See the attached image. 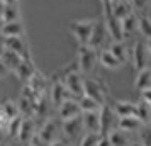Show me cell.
Segmentation results:
<instances>
[{
	"label": "cell",
	"mask_w": 151,
	"mask_h": 146,
	"mask_svg": "<svg viewBox=\"0 0 151 146\" xmlns=\"http://www.w3.org/2000/svg\"><path fill=\"white\" fill-rule=\"evenodd\" d=\"M99 63V51L90 48L88 44H78L76 53V68L80 73H92Z\"/></svg>",
	"instance_id": "1"
},
{
	"label": "cell",
	"mask_w": 151,
	"mask_h": 146,
	"mask_svg": "<svg viewBox=\"0 0 151 146\" xmlns=\"http://www.w3.org/2000/svg\"><path fill=\"white\" fill-rule=\"evenodd\" d=\"M95 19H76V21H71L68 26V31L73 34L78 44H88L90 36L93 32V27H95Z\"/></svg>",
	"instance_id": "2"
},
{
	"label": "cell",
	"mask_w": 151,
	"mask_h": 146,
	"mask_svg": "<svg viewBox=\"0 0 151 146\" xmlns=\"http://www.w3.org/2000/svg\"><path fill=\"white\" fill-rule=\"evenodd\" d=\"M83 95L93 99L99 105L107 104L105 85H104V82L99 80V78H85V82H83Z\"/></svg>",
	"instance_id": "3"
},
{
	"label": "cell",
	"mask_w": 151,
	"mask_h": 146,
	"mask_svg": "<svg viewBox=\"0 0 151 146\" xmlns=\"http://www.w3.org/2000/svg\"><path fill=\"white\" fill-rule=\"evenodd\" d=\"M83 82L85 78L82 77V73L78 70H73V71H66L65 77H63V83L68 88L70 95L75 99H80L83 95Z\"/></svg>",
	"instance_id": "4"
},
{
	"label": "cell",
	"mask_w": 151,
	"mask_h": 146,
	"mask_svg": "<svg viewBox=\"0 0 151 146\" xmlns=\"http://www.w3.org/2000/svg\"><path fill=\"white\" fill-rule=\"evenodd\" d=\"M150 51L146 48V41H136L132 44V49H131V61H132V66L134 70H143L148 66V60H150Z\"/></svg>",
	"instance_id": "5"
},
{
	"label": "cell",
	"mask_w": 151,
	"mask_h": 146,
	"mask_svg": "<svg viewBox=\"0 0 151 146\" xmlns=\"http://www.w3.org/2000/svg\"><path fill=\"white\" fill-rule=\"evenodd\" d=\"M110 41H112V39H110V36H109V32H107L105 26H104V22H95V27H93L92 36H90L88 46L97 49V51H100V49L107 48Z\"/></svg>",
	"instance_id": "6"
},
{
	"label": "cell",
	"mask_w": 151,
	"mask_h": 146,
	"mask_svg": "<svg viewBox=\"0 0 151 146\" xmlns=\"http://www.w3.org/2000/svg\"><path fill=\"white\" fill-rule=\"evenodd\" d=\"M99 114H100V134L107 136L114 129V126H117V116L114 114V109L109 104H104Z\"/></svg>",
	"instance_id": "7"
},
{
	"label": "cell",
	"mask_w": 151,
	"mask_h": 146,
	"mask_svg": "<svg viewBox=\"0 0 151 146\" xmlns=\"http://www.w3.org/2000/svg\"><path fill=\"white\" fill-rule=\"evenodd\" d=\"M58 116H60L61 121H66V119H73V117L82 116V109H80L78 99L70 97V99H66L63 104L58 105Z\"/></svg>",
	"instance_id": "8"
},
{
	"label": "cell",
	"mask_w": 151,
	"mask_h": 146,
	"mask_svg": "<svg viewBox=\"0 0 151 146\" xmlns=\"http://www.w3.org/2000/svg\"><path fill=\"white\" fill-rule=\"evenodd\" d=\"M61 132L70 139H80L83 136V121L82 116L73 119H66V121H61Z\"/></svg>",
	"instance_id": "9"
},
{
	"label": "cell",
	"mask_w": 151,
	"mask_h": 146,
	"mask_svg": "<svg viewBox=\"0 0 151 146\" xmlns=\"http://www.w3.org/2000/svg\"><path fill=\"white\" fill-rule=\"evenodd\" d=\"M58 134H60V126L55 119H48L44 124L41 126V129L37 131V136L46 143V145H51L58 141Z\"/></svg>",
	"instance_id": "10"
},
{
	"label": "cell",
	"mask_w": 151,
	"mask_h": 146,
	"mask_svg": "<svg viewBox=\"0 0 151 146\" xmlns=\"http://www.w3.org/2000/svg\"><path fill=\"white\" fill-rule=\"evenodd\" d=\"M5 49L14 51L21 58H31V51H29V44L24 36H17V37H5Z\"/></svg>",
	"instance_id": "11"
},
{
	"label": "cell",
	"mask_w": 151,
	"mask_h": 146,
	"mask_svg": "<svg viewBox=\"0 0 151 146\" xmlns=\"http://www.w3.org/2000/svg\"><path fill=\"white\" fill-rule=\"evenodd\" d=\"M37 131H36V124L32 117H22L21 127H19V132H17V138L21 143H31L32 138H34Z\"/></svg>",
	"instance_id": "12"
},
{
	"label": "cell",
	"mask_w": 151,
	"mask_h": 146,
	"mask_svg": "<svg viewBox=\"0 0 151 146\" xmlns=\"http://www.w3.org/2000/svg\"><path fill=\"white\" fill-rule=\"evenodd\" d=\"M107 48L110 49V53L116 56L122 65L131 60V49H129V46L124 42V39H121V41H110Z\"/></svg>",
	"instance_id": "13"
},
{
	"label": "cell",
	"mask_w": 151,
	"mask_h": 146,
	"mask_svg": "<svg viewBox=\"0 0 151 146\" xmlns=\"http://www.w3.org/2000/svg\"><path fill=\"white\" fill-rule=\"evenodd\" d=\"M99 111H100V109H99ZM99 111L82 112L83 129L87 132H99V134H100V114H99Z\"/></svg>",
	"instance_id": "14"
},
{
	"label": "cell",
	"mask_w": 151,
	"mask_h": 146,
	"mask_svg": "<svg viewBox=\"0 0 151 146\" xmlns=\"http://www.w3.org/2000/svg\"><path fill=\"white\" fill-rule=\"evenodd\" d=\"M71 95H70L68 88L65 87V83H63V80H56V82H53V85H51V102L58 107L60 104H63L66 99H70Z\"/></svg>",
	"instance_id": "15"
},
{
	"label": "cell",
	"mask_w": 151,
	"mask_h": 146,
	"mask_svg": "<svg viewBox=\"0 0 151 146\" xmlns=\"http://www.w3.org/2000/svg\"><path fill=\"white\" fill-rule=\"evenodd\" d=\"M36 71H37V70H36V66H34V63H32V60H31V58H24V60L21 61V65L15 68L14 73L17 75V78H19L21 82L27 83L29 78L32 77Z\"/></svg>",
	"instance_id": "16"
},
{
	"label": "cell",
	"mask_w": 151,
	"mask_h": 146,
	"mask_svg": "<svg viewBox=\"0 0 151 146\" xmlns=\"http://www.w3.org/2000/svg\"><path fill=\"white\" fill-rule=\"evenodd\" d=\"M0 34L4 37H17V36L26 34V26L22 21H14V22H4V26L0 29Z\"/></svg>",
	"instance_id": "17"
},
{
	"label": "cell",
	"mask_w": 151,
	"mask_h": 146,
	"mask_svg": "<svg viewBox=\"0 0 151 146\" xmlns=\"http://www.w3.org/2000/svg\"><path fill=\"white\" fill-rule=\"evenodd\" d=\"M134 88H136L139 93L143 90H148L151 88V68L146 66L143 70H137L136 71V78H134Z\"/></svg>",
	"instance_id": "18"
},
{
	"label": "cell",
	"mask_w": 151,
	"mask_h": 146,
	"mask_svg": "<svg viewBox=\"0 0 151 146\" xmlns=\"http://www.w3.org/2000/svg\"><path fill=\"white\" fill-rule=\"evenodd\" d=\"M99 63L102 65L104 68H107V70H117V68L122 66V63L110 53L109 48H104V49L99 51Z\"/></svg>",
	"instance_id": "19"
},
{
	"label": "cell",
	"mask_w": 151,
	"mask_h": 146,
	"mask_svg": "<svg viewBox=\"0 0 151 146\" xmlns=\"http://www.w3.org/2000/svg\"><path fill=\"white\" fill-rule=\"evenodd\" d=\"M114 114L117 117H127V116H134L136 114V102L131 100H116L114 105Z\"/></svg>",
	"instance_id": "20"
},
{
	"label": "cell",
	"mask_w": 151,
	"mask_h": 146,
	"mask_svg": "<svg viewBox=\"0 0 151 146\" xmlns=\"http://www.w3.org/2000/svg\"><path fill=\"white\" fill-rule=\"evenodd\" d=\"M117 129H122L126 132H136L139 131L143 124L136 116H127V117H117Z\"/></svg>",
	"instance_id": "21"
},
{
	"label": "cell",
	"mask_w": 151,
	"mask_h": 146,
	"mask_svg": "<svg viewBox=\"0 0 151 146\" xmlns=\"http://www.w3.org/2000/svg\"><path fill=\"white\" fill-rule=\"evenodd\" d=\"M112 12L119 21L126 19L127 15L134 14V9L131 2H122V0H112Z\"/></svg>",
	"instance_id": "22"
},
{
	"label": "cell",
	"mask_w": 151,
	"mask_h": 146,
	"mask_svg": "<svg viewBox=\"0 0 151 146\" xmlns=\"http://www.w3.org/2000/svg\"><path fill=\"white\" fill-rule=\"evenodd\" d=\"M134 116L141 121L143 126L151 124V105L139 99V102H136V114Z\"/></svg>",
	"instance_id": "23"
},
{
	"label": "cell",
	"mask_w": 151,
	"mask_h": 146,
	"mask_svg": "<svg viewBox=\"0 0 151 146\" xmlns=\"http://www.w3.org/2000/svg\"><path fill=\"white\" fill-rule=\"evenodd\" d=\"M109 136V141L112 146H129L131 139H129V132L122 131V129H112V131L107 134Z\"/></svg>",
	"instance_id": "24"
},
{
	"label": "cell",
	"mask_w": 151,
	"mask_h": 146,
	"mask_svg": "<svg viewBox=\"0 0 151 146\" xmlns=\"http://www.w3.org/2000/svg\"><path fill=\"white\" fill-rule=\"evenodd\" d=\"M27 85L36 92V93H37V95H39V97H42V95H44V90H46L48 82H46V77H44V75H41L39 71H36L34 75L29 78Z\"/></svg>",
	"instance_id": "25"
},
{
	"label": "cell",
	"mask_w": 151,
	"mask_h": 146,
	"mask_svg": "<svg viewBox=\"0 0 151 146\" xmlns=\"http://www.w3.org/2000/svg\"><path fill=\"white\" fill-rule=\"evenodd\" d=\"M2 61H4V65L7 66L9 71H15V68L21 65V61L24 60V58H21V56L17 55V53H14V51H10V49H5L4 53H2Z\"/></svg>",
	"instance_id": "26"
},
{
	"label": "cell",
	"mask_w": 151,
	"mask_h": 146,
	"mask_svg": "<svg viewBox=\"0 0 151 146\" xmlns=\"http://www.w3.org/2000/svg\"><path fill=\"white\" fill-rule=\"evenodd\" d=\"M121 27H122L124 39H126V37H131V36L137 31V15L131 14V15H127L126 19H122V21H121Z\"/></svg>",
	"instance_id": "27"
},
{
	"label": "cell",
	"mask_w": 151,
	"mask_h": 146,
	"mask_svg": "<svg viewBox=\"0 0 151 146\" xmlns=\"http://www.w3.org/2000/svg\"><path fill=\"white\" fill-rule=\"evenodd\" d=\"M2 21H4V22L21 21V5H19V4H14V5H5V4H4Z\"/></svg>",
	"instance_id": "28"
},
{
	"label": "cell",
	"mask_w": 151,
	"mask_h": 146,
	"mask_svg": "<svg viewBox=\"0 0 151 146\" xmlns=\"http://www.w3.org/2000/svg\"><path fill=\"white\" fill-rule=\"evenodd\" d=\"M137 31L144 39H151V17L146 14L137 15Z\"/></svg>",
	"instance_id": "29"
},
{
	"label": "cell",
	"mask_w": 151,
	"mask_h": 146,
	"mask_svg": "<svg viewBox=\"0 0 151 146\" xmlns=\"http://www.w3.org/2000/svg\"><path fill=\"white\" fill-rule=\"evenodd\" d=\"M0 109L7 114L10 119L17 117V116H21L19 114V107H17V102H14V100H10V99H7V100H4L2 104H0Z\"/></svg>",
	"instance_id": "30"
},
{
	"label": "cell",
	"mask_w": 151,
	"mask_h": 146,
	"mask_svg": "<svg viewBox=\"0 0 151 146\" xmlns=\"http://www.w3.org/2000/svg\"><path fill=\"white\" fill-rule=\"evenodd\" d=\"M78 102H80V109H82V112H92V111H99L102 105H99L93 100V99L87 97V95H82V97L78 99Z\"/></svg>",
	"instance_id": "31"
},
{
	"label": "cell",
	"mask_w": 151,
	"mask_h": 146,
	"mask_svg": "<svg viewBox=\"0 0 151 146\" xmlns=\"http://www.w3.org/2000/svg\"><path fill=\"white\" fill-rule=\"evenodd\" d=\"M100 136L102 134H99V132H85L80 138V146H97Z\"/></svg>",
	"instance_id": "32"
},
{
	"label": "cell",
	"mask_w": 151,
	"mask_h": 146,
	"mask_svg": "<svg viewBox=\"0 0 151 146\" xmlns=\"http://www.w3.org/2000/svg\"><path fill=\"white\" fill-rule=\"evenodd\" d=\"M139 141H141L144 146H151V124L143 126V127L139 129Z\"/></svg>",
	"instance_id": "33"
},
{
	"label": "cell",
	"mask_w": 151,
	"mask_h": 146,
	"mask_svg": "<svg viewBox=\"0 0 151 146\" xmlns=\"http://www.w3.org/2000/svg\"><path fill=\"white\" fill-rule=\"evenodd\" d=\"M21 122H22V116H17L10 121V124L7 126V134L10 138H14L17 136V132H19V127H21Z\"/></svg>",
	"instance_id": "34"
},
{
	"label": "cell",
	"mask_w": 151,
	"mask_h": 146,
	"mask_svg": "<svg viewBox=\"0 0 151 146\" xmlns=\"http://www.w3.org/2000/svg\"><path fill=\"white\" fill-rule=\"evenodd\" d=\"M131 4H132V9L134 10L143 12V10H146L151 5V0H131Z\"/></svg>",
	"instance_id": "35"
},
{
	"label": "cell",
	"mask_w": 151,
	"mask_h": 146,
	"mask_svg": "<svg viewBox=\"0 0 151 146\" xmlns=\"http://www.w3.org/2000/svg\"><path fill=\"white\" fill-rule=\"evenodd\" d=\"M141 100H144V102H148V104L151 105V88L141 92Z\"/></svg>",
	"instance_id": "36"
},
{
	"label": "cell",
	"mask_w": 151,
	"mask_h": 146,
	"mask_svg": "<svg viewBox=\"0 0 151 146\" xmlns=\"http://www.w3.org/2000/svg\"><path fill=\"white\" fill-rule=\"evenodd\" d=\"M9 73V70H7V66L4 65V61H2V58H0V77H5Z\"/></svg>",
	"instance_id": "37"
},
{
	"label": "cell",
	"mask_w": 151,
	"mask_h": 146,
	"mask_svg": "<svg viewBox=\"0 0 151 146\" xmlns=\"http://www.w3.org/2000/svg\"><path fill=\"white\" fill-rule=\"evenodd\" d=\"M5 51V37L0 34V56H2V53Z\"/></svg>",
	"instance_id": "38"
},
{
	"label": "cell",
	"mask_w": 151,
	"mask_h": 146,
	"mask_svg": "<svg viewBox=\"0 0 151 146\" xmlns=\"http://www.w3.org/2000/svg\"><path fill=\"white\" fill-rule=\"evenodd\" d=\"M5 5H14V4H19V0H4Z\"/></svg>",
	"instance_id": "39"
},
{
	"label": "cell",
	"mask_w": 151,
	"mask_h": 146,
	"mask_svg": "<svg viewBox=\"0 0 151 146\" xmlns=\"http://www.w3.org/2000/svg\"><path fill=\"white\" fill-rule=\"evenodd\" d=\"M48 146H66V145H65L63 141H60V139H58V141H55V143H51V145H48Z\"/></svg>",
	"instance_id": "40"
},
{
	"label": "cell",
	"mask_w": 151,
	"mask_h": 146,
	"mask_svg": "<svg viewBox=\"0 0 151 146\" xmlns=\"http://www.w3.org/2000/svg\"><path fill=\"white\" fill-rule=\"evenodd\" d=\"M5 134H7V131H5V129H4V127L0 126V141L4 139V136H5Z\"/></svg>",
	"instance_id": "41"
},
{
	"label": "cell",
	"mask_w": 151,
	"mask_h": 146,
	"mask_svg": "<svg viewBox=\"0 0 151 146\" xmlns=\"http://www.w3.org/2000/svg\"><path fill=\"white\" fill-rule=\"evenodd\" d=\"M144 41H146V48H148V51L151 55V39H144Z\"/></svg>",
	"instance_id": "42"
},
{
	"label": "cell",
	"mask_w": 151,
	"mask_h": 146,
	"mask_svg": "<svg viewBox=\"0 0 151 146\" xmlns=\"http://www.w3.org/2000/svg\"><path fill=\"white\" fill-rule=\"evenodd\" d=\"M129 146H144V145L141 143V141H132V143H131Z\"/></svg>",
	"instance_id": "43"
},
{
	"label": "cell",
	"mask_w": 151,
	"mask_h": 146,
	"mask_svg": "<svg viewBox=\"0 0 151 146\" xmlns=\"http://www.w3.org/2000/svg\"><path fill=\"white\" fill-rule=\"evenodd\" d=\"M2 10H4V2H0V17H2Z\"/></svg>",
	"instance_id": "44"
},
{
	"label": "cell",
	"mask_w": 151,
	"mask_h": 146,
	"mask_svg": "<svg viewBox=\"0 0 151 146\" xmlns=\"http://www.w3.org/2000/svg\"><path fill=\"white\" fill-rule=\"evenodd\" d=\"M2 26H4V21H2V17H0V29H2Z\"/></svg>",
	"instance_id": "45"
},
{
	"label": "cell",
	"mask_w": 151,
	"mask_h": 146,
	"mask_svg": "<svg viewBox=\"0 0 151 146\" xmlns=\"http://www.w3.org/2000/svg\"><path fill=\"white\" fill-rule=\"evenodd\" d=\"M122 2H131V0H122Z\"/></svg>",
	"instance_id": "46"
},
{
	"label": "cell",
	"mask_w": 151,
	"mask_h": 146,
	"mask_svg": "<svg viewBox=\"0 0 151 146\" xmlns=\"http://www.w3.org/2000/svg\"><path fill=\"white\" fill-rule=\"evenodd\" d=\"M66 146H68V145H66ZM70 146H73V145H70Z\"/></svg>",
	"instance_id": "47"
},
{
	"label": "cell",
	"mask_w": 151,
	"mask_h": 146,
	"mask_svg": "<svg viewBox=\"0 0 151 146\" xmlns=\"http://www.w3.org/2000/svg\"><path fill=\"white\" fill-rule=\"evenodd\" d=\"M0 2H4V0H0Z\"/></svg>",
	"instance_id": "48"
},
{
	"label": "cell",
	"mask_w": 151,
	"mask_h": 146,
	"mask_svg": "<svg viewBox=\"0 0 151 146\" xmlns=\"http://www.w3.org/2000/svg\"><path fill=\"white\" fill-rule=\"evenodd\" d=\"M100 2H102V0H100Z\"/></svg>",
	"instance_id": "49"
}]
</instances>
